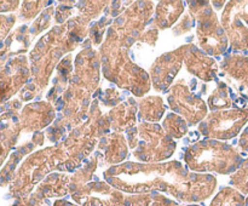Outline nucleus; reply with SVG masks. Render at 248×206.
I'll return each mask as SVG.
<instances>
[{"mask_svg": "<svg viewBox=\"0 0 248 206\" xmlns=\"http://www.w3.org/2000/svg\"><path fill=\"white\" fill-rule=\"evenodd\" d=\"M224 21L232 45L239 50L248 48V1L230 2Z\"/></svg>", "mask_w": 248, "mask_h": 206, "instance_id": "1", "label": "nucleus"}, {"mask_svg": "<svg viewBox=\"0 0 248 206\" xmlns=\"http://www.w3.org/2000/svg\"><path fill=\"white\" fill-rule=\"evenodd\" d=\"M248 121V111L235 109L217 114V128L216 136L219 138H232L239 133L242 126Z\"/></svg>", "mask_w": 248, "mask_h": 206, "instance_id": "2", "label": "nucleus"}, {"mask_svg": "<svg viewBox=\"0 0 248 206\" xmlns=\"http://www.w3.org/2000/svg\"><path fill=\"white\" fill-rule=\"evenodd\" d=\"M16 67V60L10 63L5 69L0 72V103L14 95V92L18 89L21 82L26 79V70H22L18 74H14V69Z\"/></svg>", "mask_w": 248, "mask_h": 206, "instance_id": "3", "label": "nucleus"}, {"mask_svg": "<svg viewBox=\"0 0 248 206\" xmlns=\"http://www.w3.org/2000/svg\"><path fill=\"white\" fill-rule=\"evenodd\" d=\"M245 201L246 199L244 194L236 189L227 187L215 196L210 206H245Z\"/></svg>", "mask_w": 248, "mask_h": 206, "instance_id": "4", "label": "nucleus"}, {"mask_svg": "<svg viewBox=\"0 0 248 206\" xmlns=\"http://www.w3.org/2000/svg\"><path fill=\"white\" fill-rule=\"evenodd\" d=\"M229 72L234 78L248 86V58L236 56L229 61Z\"/></svg>", "mask_w": 248, "mask_h": 206, "instance_id": "5", "label": "nucleus"}, {"mask_svg": "<svg viewBox=\"0 0 248 206\" xmlns=\"http://www.w3.org/2000/svg\"><path fill=\"white\" fill-rule=\"evenodd\" d=\"M232 184L241 194H248V159L242 161L239 170L232 176Z\"/></svg>", "mask_w": 248, "mask_h": 206, "instance_id": "6", "label": "nucleus"}, {"mask_svg": "<svg viewBox=\"0 0 248 206\" xmlns=\"http://www.w3.org/2000/svg\"><path fill=\"white\" fill-rule=\"evenodd\" d=\"M152 206H198V205H179V204L173 203L170 199L165 198L162 195H153Z\"/></svg>", "mask_w": 248, "mask_h": 206, "instance_id": "7", "label": "nucleus"}, {"mask_svg": "<svg viewBox=\"0 0 248 206\" xmlns=\"http://www.w3.org/2000/svg\"><path fill=\"white\" fill-rule=\"evenodd\" d=\"M15 18L9 16H0V40L5 36V34L10 31Z\"/></svg>", "mask_w": 248, "mask_h": 206, "instance_id": "8", "label": "nucleus"}, {"mask_svg": "<svg viewBox=\"0 0 248 206\" xmlns=\"http://www.w3.org/2000/svg\"><path fill=\"white\" fill-rule=\"evenodd\" d=\"M240 147H241L242 150L248 153V126L241 135V138H240Z\"/></svg>", "mask_w": 248, "mask_h": 206, "instance_id": "9", "label": "nucleus"}, {"mask_svg": "<svg viewBox=\"0 0 248 206\" xmlns=\"http://www.w3.org/2000/svg\"><path fill=\"white\" fill-rule=\"evenodd\" d=\"M15 5H17V2H6V1H0V11H9V10L15 9Z\"/></svg>", "mask_w": 248, "mask_h": 206, "instance_id": "10", "label": "nucleus"}, {"mask_svg": "<svg viewBox=\"0 0 248 206\" xmlns=\"http://www.w3.org/2000/svg\"><path fill=\"white\" fill-rule=\"evenodd\" d=\"M53 206H77V205L68 203V201H65V200H58V201H56L55 205Z\"/></svg>", "mask_w": 248, "mask_h": 206, "instance_id": "11", "label": "nucleus"}, {"mask_svg": "<svg viewBox=\"0 0 248 206\" xmlns=\"http://www.w3.org/2000/svg\"><path fill=\"white\" fill-rule=\"evenodd\" d=\"M12 206H31V205H29V204H15V205Z\"/></svg>", "mask_w": 248, "mask_h": 206, "instance_id": "12", "label": "nucleus"}, {"mask_svg": "<svg viewBox=\"0 0 248 206\" xmlns=\"http://www.w3.org/2000/svg\"><path fill=\"white\" fill-rule=\"evenodd\" d=\"M245 206H248V196L246 198V201H245Z\"/></svg>", "mask_w": 248, "mask_h": 206, "instance_id": "13", "label": "nucleus"}]
</instances>
